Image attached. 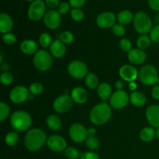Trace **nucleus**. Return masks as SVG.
<instances>
[{
  "instance_id": "f257e3e1",
  "label": "nucleus",
  "mask_w": 159,
  "mask_h": 159,
  "mask_svg": "<svg viewBox=\"0 0 159 159\" xmlns=\"http://www.w3.org/2000/svg\"><path fill=\"white\" fill-rule=\"evenodd\" d=\"M47 135L41 129L34 128L26 133L24 138V145L30 152L40 150L47 143Z\"/></svg>"
},
{
  "instance_id": "f03ea898",
  "label": "nucleus",
  "mask_w": 159,
  "mask_h": 159,
  "mask_svg": "<svg viewBox=\"0 0 159 159\" xmlns=\"http://www.w3.org/2000/svg\"><path fill=\"white\" fill-rule=\"evenodd\" d=\"M112 116L110 105L107 102H99L92 109L89 113L90 120L95 125L101 126L107 124Z\"/></svg>"
},
{
  "instance_id": "7ed1b4c3",
  "label": "nucleus",
  "mask_w": 159,
  "mask_h": 159,
  "mask_svg": "<svg viewBox=\"0 0 159 159\" xmlns=\"http://www.w3.org/2000/svg\"><path fill=\"white\" fill-rule=\"evenodd\" d=\"M32 124V117L29 113L24 110H18L11 115L10 125L16 132L28 130Z\"/></svg>"
},
{
  "instance_id": "20e7f679",
  "label": "nucleus",
  "mask_w": 159,
  "mask_h": 159,
  "mask_svg": "<svg viewBox=\"0 0 159 159\" xmlns=\"http://www.w3.org/2000/svg\"><path fill=\"white\" fill-rule=\"evenodd\" d=\"M134 26L138 34L146 35L151 32L152 27V21L149 16L143 11H138L134 17Z\"/></svg>"
},
{
  "instance_id": "39448f33",
  "label": "nucleus",
  "mask_w": 159,
  "mask_h": 159,
  "mask_svg": "<svg viewBox=\"0 0 159 159\" xmlns=\"http://www.w3.org/2000/svg\"><path fill=\"white\" fill-rule=\"evenodd\" d=\"M138 79L144 85H155L159 81L158 70L152 65H144L140 69Z\"/></svg>"
},
{
  "instance_id": "423d86ee",
  "label": "nucleus",
  "mask_w": 159,
  "mask_h": 159,
  "mask_svg": "<svg viewBox=\"0 0 159 159\" xmlns=\"http://www.w3.org/2000/svg\"><path fill=\"white\" fill-rule=\"evenodd\" d=\"M33 62L37 69L41 71H48L52 66V55L46 50H39L34 55Z\"/></svg>"
},
{
  "instance_id": "0eeeda50",
  "label": "nucleus",
  "mask_w": 159,
  "mask_h": 159,
  "mask_svg": "<svg viewBox=\"0 0 159 159\" xmlns=\"http://www.w3.org/2000/svg\"><path fill=\"white\" fill-rule=\"evenodd\" d=\"M46 4L43 0H35L31 2L27 11L28 18L32 21H38L46 13Z\"/></svg>"
},
{
  "instance_id": "6e6552de",
  "label": "nucleus",
  "mask_w": 159,
  "mask_h": 159,
  "mask_svg": "<svg viewBox=\"0 0 159 159\" xmlns=\"http://www.w3.org/2000/svg\"><path fill=\"white\" fill-rule=\"evenodd\" d=\"M70 75L74 79H80L88 75V67L85 62L79 60L71 61L67 67Z\"/></svg>"
},
{
  "instance_id": "1a4fd4ad",
  "label": "nucleus",
  "mask_w": 159,
  "mask_h": 159,
  "mask_svg": "<svg viewBox=\"0 0 159 159\" xmlns=\"http://www.w3.org/2000/svg\"><path fill=\"white\" fill-rule=\"evenodd\" d=\"M74 101L71 99V96L68 94H64L59 96L54 99L53 102V108L54 111L58 113H65L71 109Z\"/></svg>"
},
{
  "instance_id": "9d476101",
  "label": "nucleus",
  "mask_w": 159,
  "mask_h": 159,
  "mask_svg": "<svg viewBox=\"0 0 159 159\" xmlns=\"http://www.w3.org/2000/svg\"><path fill=\"white\" fill-rule=\"evenodd\" d=\"M130 101V96L124 90H117L112 94L110 99V105L116 110H120L125 107Z\"/></svg>"
},
{
  "instance_id": "9b49d317",
  "label": "nucleus",
  "mask_w": 159,
  "mask_h": 159,
  "mask_svg": "<svg viewBox=\"0 0 159 159\" xmlns=\"http://www.w3.org/2000/svg\"><path fill=\"white\" fill-rule=\"evenodd\" d=\"M68 133L71 139L76 143L84 142L88 138L87 129L82 124L79 123L71 124Z\"/></svg>"
},
{
  "instance_id": "f8f14e48",
  "label": "nucleus",
  "mask_w": 159,
  "mask_h": 159,
  "mask_svg": "<svg viewBox=\"0 0 159 159\" xmlns=\"http://www.w3.org/2000/svg\"><path fill=\"white\" fill-rule=\"evenodd\" d=\"M29 95L30 91L26 87L23 85H17L10 91L9 99L14 103H23L27 100Z\"/></svg>"
},
{
  "instance_id": "ddd939ff",
  "label": "nucleus",
  "mask_w": 159,
  "mask_h": 159,
  "mask_svg": "<svg viewBox=\"0 0 159 159\" xmlns=\"http://www.w3.org/2000/svg\"><path fill=\"white\" fill-rule=\"evenodd\" d=\"M43 23L48 29L56 30L61 23V14L55 9L48 11L43 16Z\"/></svg>"
},
{
  "instance_id": "4468645a",
  "label": "nucleus",
  "mask_w": 159,
  "mask_h": 159,
  "mask_svg": "<svg viewBox=\"0 0 159 159\" xmlns=\"http://www.w3.org/2000/svg\"><path fill=\"white\" fill-rule=\"evenodd\" d=\"M47 144L48 147L54 152H65L67 148L66 141L60 135L54 134L50 136L47 141Z\"/></svg>"
},
{
  "instance_id": "2eb2a0df",
  "label": "nucleus",
  "mask_w": 159,
  "mask_h": 159,
  "mask_svg": "<svg viewBox=\"0 0 159 159\" xmlns=\"http://www.w3.org/2000/svg\"><path fill=\"white\" fill-rule=\"evenodd\" d=\"M116 17L115 14L112 12H103L98 15L96 18V24L99 27L102 29L113 27L116 24Z\"/></svg>"
},
{
  "instance_id": "dca6fc26",
  "label": "nucleus",
  "mask_w": 159,
  "mask_h": 159,
  "mask_svg": "<svg viewBox=\"0 0 159 159\" xmlns=\"http://www.w3.org/2000/svg\"><path fill=\"white\" fill-rule=\"evenodd\" d=\"M138 74L139 71L137 70V68L130 65H123L119 70V75L121 79L126 82H128L129 83L134 82L138 77Z\"/></svg>"
},
{
  "instance_id": "f3484780",
  "label": "nucleus",
  "mask_w": 159,
  "mask_h": 159,
  "mask_svg": "<svg viewBox=\"0 0 159 159\" xmlns=\"http://www.w3.org/2000/svg\"><path fill=\"white\" fill-rule=\"evenodd\" d=\"M146 118L152 127H159V105L152 104L146 110Z\"/></svg>"
},
{
  "instance_id": "a211bd4d",
  "label": "nucleus",
  "mask_w": 159,
  "mask_h": 159,
  "mask_svg": "<svg viewBox=\"0 0 159 159\" xmlns=\"http://www.w3.org/2000/svg\"><path fill=\"white\" fill-rule=\"evenodd\" d=\"M127 58L131 64L138 65H141L145 61L147 55L144 50H141L140 48H134L129 51L127 54Z\"/></svg>"
},
{
  "instance_id": "6ab92c4d",
  "label": "nucleus",
  "mask_w": 159,
  "mask_h": 159,
  "mask_svg": "<svg viewBox=\"0 0 159 159\" xmlns=\"http://www.w3.org/2000/svg\"><path fill=\"white\" fill-rule=\"evenodd\" d=\"M50 53L53 57H56V58L63 57L66 54L65 44L59 39L54 40L50 46Z\"/></svg>"
},
{
  "instance_id": "aec40b11",
  "label": "nucleus",
  "mask_w": 159,
  "mask_h": 159,
  "mask_svg": "<svg viewBox=\"0 0 159 159\" xmlns=\"http://www.w3.org/2000/svg\"><path fill=\"white\" fill-rule=\"evenodd\" d=\"M71 97L76 103L83 104L88 100L89 94L86 89L82 87H75L71 90Z\"/></svg>"
},
{
  "instance_id": "412c9836",
  "label": "nucleus",
  "mask_w": 159,
  "mask_h": 159,
  "mask_svg": "<svg viewBox=\"0 0 159 159\" xmlns=\"http://www.w3.org/2000/svg\"><path fill=\"white\" fill-rule=\"evenodd\" d=\"M13 20L7 13L0 14V32L2 34L9 33L13 28Z\"/></svg>"
},
{
  "instance_id": "4be33fe9",
  "label": "nucleus",
  "mask_w": 159,
  "mask_h": 159,
  "mask_svg": "<svg viewBox=\"0 0 159 159\" xmlns=\"http://www.w3.org/2000/svg\"><path fill=\"white\" fill-rule=\"evenodd\" d=\"M20 50L22 52L27 55L35 54L38 50V45L34 40H25L20 43Z\"/></svg>"
},
{
  "instance_id": "5701e85b",
  "label": "nucleus",
  "mask_w": 159,
  "mask_h": 159,
  "mask_svg": "<svg viewBox=\"0 0 159 159\" xmlns=\"http://www.w3.org/2000/svg\"><path fill=\"white\" fill-rule=\"evenodd\" d=\"M130 101L134 107H141L146 103L147 99L144 93L140 91H134L130 93Z\"/></svg>"
},
{
  "instance_id": "b1692460",
  "label": "nucleus",
  "mask_w": 159,
  "mask_h": 159,
  "mask_svg": "<svg viewBox=\"0 0 159 159\" xmlns=\"http://www.w3.org/2000/svg\"><path fill=\"white\" fill-rule=\"evenodd\" d=\"M97 94L99 97L103 101L110 99L112 96V88L110 84L107 82L99 84L97 88Z\"/></svg>"
},
{
  "instance_id": "393cba45",
  "label": "nucleus",
  "mask_w": 159,
  "mask_h": 159,
  "mask_svg": "<svg viewBox=\"0 0 159 159\" xmlns=\"http://www.w3.org/2000/svg\"><path fill=\"white\" fill-rule=\"evenodd\" d=\"M46 124L48 127L54 131H57L62 127V121L58 116L54 114L49 115L47 117Z\"/></svg>"
},
{
  "instance_id": "a878e982",
  "label": "nucleus",
  "mask_w": 159,
  "mask_h": 159,
  "mask_svg": "<svg viewBox=\"0 0 159 159\" xmlns=\"http://www.w3.org/2000/svg\"><path fill=\"white\" fill-rule=\"evenodd\" d=\"M134 16L133 15L131 11L128 10V9H124V10L120 11L118 13L116 20L120 24L124 26V25H127L131 23L134 20Z\"/></svg>"
},
{
  "instance_id": "bb28decb",
  "label": "nucleus",
  "mask_w": 159,
  "mask_h": 159,
  "mask_svg": "<svg viewBox=\"0 0 159 159\" xmlns=\"http://www.w3.org/2000/svg\"><path fill=\"white\" fill-rule=\"evenodd\" d=\"M156 136L155 130L152 127H146L141 130L140 138L144 142H151Z\"/></svg>"
},
{
  "instance_id": "cd10ccee",
  "label": "nucleus",
  "mask_w": 159,
  "mask_h": 159,
  "mask_svg": "<svg viewBox=\"0 0 159 159\" xmlns=\"http://www.w3.org/2000/svg\"><path fill=\"white\" fill-rule=\"evenodd\" d=\"M85 83L90 89H96L99 85V78L94 73H88L85 78Z\"/></svg>"
},
{
  "instance_id": "c85d7f7f",
  "label": "nucleus",
  "mask_w": 159,
  "mask_h": 159,
  "mask_svg": "<svg viewBox=\"0 0 159 159\" xmlns=\"http://www.w3.org/2000/svg\"><path fill=\"white\" fill-rule=\"evenodd\" d=\"M152 43V40L150 37L147 35H141L137 40V45L138 48L141 50H146L150 47Z\"/></svg>"
},
{
  "instance_id": "c756f323",
  "label": "nucleus",
  "mask_w": 159,
  "mask_h": 159,
  "mask_svg": "<svg viewBox=\"0 0 159 159\" xmlns=\"http://www.w3.org/2000/svg\"><path fill=\"white\" fill-rule=\"evenodd\" d=\"M19 141V135L16 131H11L5 137V143L9 147H13Z\"/></svg>"
},
{
  "instance_id": "7c9ffc66",
  "label": "nucleus",
  "mask_w": 159,
  "mask_h": 159,
  "mask_svg": "<svg viewBox=\"0 0 159 159\" xmlns=\"http://www.w3.org/2000/svg\"><path fill=\"white\" fill-rule=\"evenodd\" d=\"M39 43L43 48H47L50 47L52 43L51 37L48 33H43L39 37Z\"/></svg>"
},
{
  "instance_id": "2f4dec72",
  "label": "nucleus",
  "mask_w": 159,
  "mask_h": 159,
  "mask_svg": "<svg viewBox=\"0 0 159 159\" xmlns=\"http://www.w3.org/2000/svg\"><path fill=\"white\" fill-rule=\"evenodd\" d=\"M85 144L90 151L93 152V151H96L99 148L100 143H99V139L96 138V137H89L85 141Z\"/></svg>"
},
{
  "instance_id": "473e14b6",
  "label": "nucleus",
  "mask_w": 159,
  "mask_h": 159,
  "mask_svg": "<svg viewBox=\"0 0 159 159\" xmlns=\"http://www.w3.org/2000/svg\"><path fill=\"white\" fill-rule=\"evenodd\" d=\"M74 39V34L68 30L63 31L59 35V40H61L65 44H69V43H72Z\"/></svg>"
},
{
  "instance_id": "72a5a7b5",
  "label": "nucleus",
  "mask_w": 159,
  "mask_h": 159,
  "mask_svg": "<svg viewBox=\"0 0 159 159\" xmlns=\"http://www.w3.org/2000/svg\"><path fill=\"white\" fill-rule=\"evenodd\" d=\"M29 91L30 93L34 95V96H39L43 93V86L40 82H35L30 85Z\"/></svg>"
},
{
  "instance_id": "f704fd0d",
  "label": "nucleus",
  "mask_w": 159,
  "mask_h": 159,
  "mask_svg": "<svg viewBox=\"0 0 159 159\" xmlns=\"http://www.w3.org/2000/svg\"><path fill=\"white\" fill-rule=\"evenodd\" d=\"M65 155L68 159H77L80 158L81 154L79 151L73 147H68L65 149Z\"/></svg>"
},
{
  "instance_id": "c9c22d12",
  "label": "nucleus",
  "mask_w": 159,
  "mask_h": 159,
  "mask_svg": "<svg viewBox=\"0 0 159 159\" xmlns=\"http://www.w3.org/2000/svg\"><path fill=\"white\" fill-rule=\"evenodd\" d=\"M10 108L6 102H0V121H4L9 116Z\"/></svg>"
},
{
  "instance_id": "e433bc0d",
  "label": "nucleus",
  "mask_w": 159,
  "mask_h": 159,
  "mask_svg": "<svg viewBox=\"0 0 159 159\" xmlns=\"http://www.w3.org/2000/svg\"><path fill=\"white\" fill-rule=\"evenodd\" d=\"M70 14H71L72 20L76 22L82 21L85 16L83 11L80 9H71L70 11Z\"/></svg>"
},
{
  "instance_id": "4c0bfd02",
  "label": "nucleus",
  "mask_w": 159,
  "mask_h": 159,
  "mask_svg": "<svg viewBox=\"0 0 159 159\" xmlns=\"http://www.w3.org/2000/svg\"><path fill=\"white\" fill-rule=\"evenodd\" d=\"M0 81H1L2 85H9L13 82V76L9 71H4V72H2L1 74Z\"/></svg>"
},
{
  "instance_id": "58836bf2",
  "label": "nucleus",
  "mask_w": 159,
  "mask_h": 159,
  "mask_svg": "<svg viewBox=\"0 0 159 159\" xmlns=\"http://www.w3.org/2000/svg\"><path fill=\"white\" fill-rule=\"evenodd\" d=\"M3 42L7 45H13L16 42V37L12 33H7V34H2V37Z\"/></svg>"
},
{
  "instance_id": "ea45409f",
  "label": "nucleus",
  "mask_w": 159,
  "mask_h": 159,
  "mask_svg": "<svg viewBox=\"0 0 159 159\" xmlns=\"http://www.w3.org/2000/svg\"><path fill=\"white\" fill-rule=\"evenodd\" d=\"M112 31H113V34L116 36V37H123L125 34L126 29L124 25L117 23V24H115L112 27Z\"/></svg>"
},
{
  "instance_id": "a19ab883",
  "label": "nucleus",
  "mask_w": 159,
  "mask_h": 159,
  "mask_svg": "<svg viewBox=\"0 0 159 159\" xmlns=\"http://www.w3.org/2000/svg\"><path fill=\"white\" fill-rule=\"evenodd\" d=\"M120 48L125 52H129L132 50V43L129 39L122 38L120 41Z\"/></svg>"
},
{
  "instance_id": "79ce46f5",
  "label": "nucleus",
  "mask_w": 159,
  "mask_h": 159,
  "mask_svg": "<svg viewBox=\"0 0 159 159\" xmlns=\"http://www.w3.org/2000/svg\"><path fill=\"white\" fill-rule=\"evenodd\" d=\"M149 37H150L152 41L159 43V25H156L152 28Z\"/></svg>"
},
{
  "instance_id": "37998d69",
  "label": "nucleus",
  "mask_w": 159,
  "mask_h": 159,
  "mask_svg": "<svg viewBox=\"0 0 159 159\" xmlns=\"http://www.w3.org/2000/svg\"><path fill=\"white\" fill-rule=\"evenodd\" d=\"M70 4L66 2H63L59 4L58 7H57V12L61 14V15H65L68 13L70 10Z\"/></svg>"
},
{
  "instance_id": "c03bdc74",
  "label": "nucleus",
  "mask_w": 159,
  "mask_h": 159,
  "mask_svg": "<svg viewBox=\"0 0 159 159\" xmlns=\"http://www.w3.org/2000/svg\"><path fill=\"white\" fill-rule=\"evenodd\" d=\"M80 159H99V157L94 152H85L81 154Z\"/></svg>"
},
{
  "instance_id": "a18cd8bd",
  "label": "nucleus",
  "mask_w": 159,
  "mask_h": 159,
  "mask_svg": "<svg viewBox=\"0 0 159 159\" xmlns=\"http://www.w3.org/2000/svg\"><path fill=\"white\" fill-rule=\"evenodd\" d=\"M68 1L72 9H80L85 5L86 0H68Z\"/></svg>"
},
{
  "instance_id": "49530a36",
  "label": "nucleus",
  "mask_w": 159,
  "mask_h": 159,
  "mask_svg": "<svg viewBox=\"0 0 159 159\" xmlns=\"http://www.w3.org/2000/svg\"><path fill=\"white\" fill-rule=\"evenodd\" d=\"M45 4L51 9H55L59 6V0H45Z\"/></svg>"
},
{
  "instance_id": "de8ad7c7",
  "label": "nucleus",
  "mask_w": 159,
  "mask_h": 159,
  "mask_svg": "<svg viewBox=\"0 0 159 159\" xmlns=\"http://www.w3.org/2000/svg\"><path fill=\"white\" fill-rule=\"evenodd\" d=\"M148 3L152 10L159 12V0H148Z\"/></svg>"
},
{
  "instance_id": "09e8293b",
  "label": "nucleus",
  "mask_w": 159,
  "mask_h": 159,
  "mask_svg": "<svg viewBox=\"0 0 159 159\" xmlns=\"http://www.w3.org/2000/svg\"><path fill=\"white\" fill-rule=\"evenodd\" d=\"M152 96L153 99L159 100V85H154L152 89Z\"/></svg>"
},
{
  "instance_id": "8fccbe9b",
  "label": "nucleus",
  "mask_w": 159,
  "mask_h": 159,
  "mask_svg": "<svg viewBox=\"0 0 159 159\" xmlns=\"http://www.w3.org/2000/svg\"><path fill=\"white\" fill-rule=\"evenodd\" d=\"M87 134H88V137H95L96 134V130L94 127H89L87 129Z\"/></svg>"
},
{
  "instance_id": "3c124183",
  "label": "nucleus",
  "mask_w": 159,
  "mask_h": 159,
  "mask_svg": "<svg viewBox=\"0 0 159 159\" xmlns=\"http://www.w3.org/2000/svg\"><path fill=\"white\" fill-rule=\"evenodd\" d=\"M123 87H124V83L121 80H117L115 82V88L117 90H123Z\"/></svg>"
},
{
  "instance_id": "603ef678",
  "label": "nucleus",
  "mask_w": 159,
  "mask_h": 159,
  "mask_svg": "<svg viewBox=\"0 0 159 159\" xmlns=\"http://www.w3.org/2000/svg\"><path fill=\"white\" fill-rule=\"evenodd\" d=\"M128 86H129V89H130V91H132V92L136 91L137 88H138V85H137V83L135 82H130V83H129Z\"/></svg>"
},
{
  "instance_id": "864d4df0",
  "label": "nucleus",
  "mask_w": 159,
  "mask_h": 159,
  "mask_svg": "<svg viewBox=\"0 0 159 159\" xmlns=\"http://www.w3.org/2000/svg\"><path fill=\"white\" fill-rule=\"evenodd\" d=\"M155 21L157 23V25H159V13H158L156 16H155Z\"/></svg>"
},
{
  "instance_id": "5fc2aeb1",
  "label": "nucleus",
  "mask_w": 159,
  "mask_h": 159,
  "mask_svg": "<svg viewBox=\"0 0 159 159\" xmlns=\"http://www.w3.org/2000/svg\"><path fill=\"white\" fill-rule=\"evenodd\" d=\"M155 134H156V138L159 140V127L156 128V130H155Z\"/></svg>"
},
{
  "instance_id": "6e6d98bb",
  "label": "nucleus",
  "mask_w": 159,
  "mask_h": 159,
  "mask_svg": "<svg viewBox=\"0 0 159 159\" xmlns=\"http://www.w3.org/2000/svg\"><path fill=\"white\" fill-rule=\"evenodd\" d=\"M26 1L27 2H33L34 1H35V0H26Z\"/></svg>"
}]
</instances>
